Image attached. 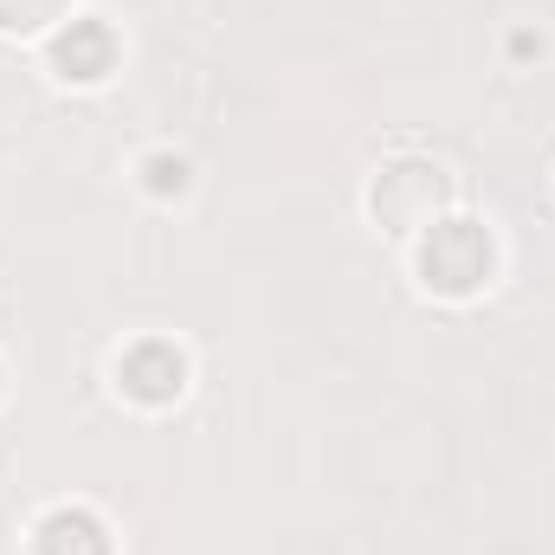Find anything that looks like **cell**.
I'll use <instances>...</instances> for the list:
<instances>
[{
  "mask_svg": "<svg viewBox=\"0 0 555 555\" xmlns=\"http://www.w3.org/2000/svg\"><path fill=\"white\" fill-rule=\"evenodd\" d=\"M420 278L426 291H446V297H472L485 278H491V233L472 227V220H433L420 233Z\"/></svg>",
  "mask_w": 555,
  "mask_h": 555,
  "instance_id": "1",
  "label": "cell"
},
{
  "mask_svg": "<svg viewBox=\"0 0 555 555\" xmlns=\"http://www.w3.org/2000/svg\"><path fill=\"white\" fill-rule=\"evenodd\" d=\"M439 194H446L439 168H388V175L375 181V214H382L388 227H401V233H426Z\"/></svg>",
  "mask_w": 555,
  "mask_h": 555,
  "instance_id": "2",
  "label": "cell"
},
{
  "mask_svg": "<svg viewBox=\"0 0 555 555\" xmlns=\"http://www.w3.org/2000/svg\"><path fill=\"white\" fill-rule=\"evenodd\" d=\"M117 388L142 401V408H162V401H175L181 388H188V362H181V349H168V343H137L124 362H117Z\"/></svg>",
  "mask_w": 555,
  "mask_h": 555,
  "instance_id": "3",
  "label": "cell"
},
{
  "mask_svg": "<svg viewBox=\"0 0 555 555\" xmlns=\"http://www.w3.org/2000/svg\"><path fill=\"white\" fill-rule=\"evenodd\" d=\"M52 65H59V78L98 85V78L117 65V39H111V26H98V20H72V26L52 39Z\"/></svg>",
  "mask_w": 555,
  "mask_h": 555,
  "instance_id": "4",
  "label": "cell"
},
{
  "mask_svg": "<svg viewBox=\"0 0 555 555\" xmlns=\"http://www.w3.org/2000/svg\"><path fill=\"white\" fill-rule=\"evenodd\" d=\"M33 555H111V530L91 511H52L33 530Z\"/></svg>",
  "mask_w": 555,
  "mask_h": 555,
  "instance_id": "5",
  "label": "cell"
},
{
  "mask_svg": "<svg viewBox=\"0 0 555 555\" xmlns=\"http://www.w3.org/2000/svg\"><path fill=\"white\" fill-rule=\"evenodd\" d=\"M72 13V0H0V33H46Z\"/></svg>",
  "mask_w": 555,
  "mask_h": 555,
  "instance_id": "6",
  "label": "cell"
},
{
  "mask_svg": "<svg viewBox=\"0 0 555 555\" xmlns=\"http://www.w3.org/2000/svg\"><path fill=\"white\" fill-rule=\"evenodd\" d=\"M149 188H155V194H181V188H188V162L155 155V162H149Z\"/></svg>",
  "mask_w": 555,
  "mask_h": 555,
  "instance_id": "7",
  "label": "cell"
}]
</instances>
